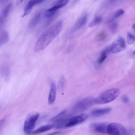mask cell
I'll use <instances>...</instances> for the list:
<instances>
[{"label":"cell","instance_id":"obj_1","mask_svg":"<svg viewBox=\"0 0 135 135\" xmlns=\"http://www.w3.org/2000/svg\"><path fill=\"white\" fill-rule=\"evenodd\" d=\"M62 25V21L59 20L44 31L37 41L34 48V51L38 52L45 48L59 34Z\"/></svg>","mask_w":135,"mask_h":135},{"label":"cell","instance_id":"obj_2","mask_svg":"<svg viewBox=\"0 0 135 135\" xmlns=\"http://www.w3.org/2000/svg\"><path fill=\"white\" fill-rule=\"evenodd\" d=\"M119 93L120 90L118 88H113L107 90L95 99V104H101L110 102L116 99Z\"/></svg>","mask_w":135,"mask_h":135},{"label":"cell","instance_id":"obj_3","mask_svg":"<svg viewBox=\"0 0 135 135\" xmlns=\"http://www.w3.org/2000/svg\"><path fill=\"white\" fill-rule=\"evenodd\" d=\"M39 115L38 113L36 111L31 112L28 114L24 124L23 131L25 134L29 135L33 132Z\"/></svg>","mask_w":135,"mask_h":135},{"label":"cell","instance_id":"obj_4","mask_svg":"<svg viewBox=\"0 0 135 135\" xmlns=\"http://www.w3.org/2000/svg\"><path fill=\"white\" fill-rule=\"evenodd\" d=\"M95 100L92 97L83 99L76 104L73 108V111L75 113H79L86 110L95 104Z\"/></svg>","mask_w":135,"mask_h":135},{"label":"cell","instance_id":"obj_5","mask_svg":"<svg viewBox=\"0 0 135 135\" xmlns=\"http://www.w3.org/2000/svg\"><path fill=\"white\" fill-rule=\"evenodd\" d=\"M69 0H60L56 1L51 5V7L45 10L44 15L49 18H53L58 10L65 6L68 3Z\"/></svg>","mask_w":135,"mask_h":135},{"label":"cell","instance_id":"obj_6","mask_svg":"<svg viewBox=\"0 0 135 135\" xmlns=\"http://www.w3.org/2000/svg\"><path fill=\"white\" fill-rule=\"evenodd\" d=\"M107 132L109 135H126L127 131L122 124L113 123L109 124Z\"/></svg>","mask_w":135,"mask_h":135},{"label":"cell","instance_id":"obj_7","mask_svg":"<svg viewBox=\"0 0 135 135\" xmlns=\"http://www.w3.org/2000/svg\"><path fill=\"white\" fill-rule=\"evenodd\" d=\"M126 47L124 39L122 37H119L113 42L110 47V52L113 54L117 53L124 50Z\"/></svg>","mask_w":135,"mask_h":135},{"label":"cell","instance_id":"obj_8","mask_svg":"<svg viewBox=\"0 0 135 135\" xmlns=\"http://www.w3.org/2000/svg\"><path fill=\"white\" fill-rule=\"evenodd\" d=\"M109 124L104 122H93L89 125L90 129L92 131L99 133H107V129Z\"/></svg>","mask_w":135,"mask_h":135},{"label":"cell","instance_id":"obj_9","mask_svg":"<svg viewBox=\"0 0 135 135\" xmlns=\"http://www.w3.org/2000/svg\"><path fill=\"white\" fill-rule=\"evenodd\" d=\"M88 115L86 114H82L71 117L69 119L66 127H70L80 124L85 121Z\"/></svg>","mask_w":135,"mask_h":135},{"label":"cell","instance_id":"obj_10","mask_svg":"<svg viewBox=\"0 0 135 135\" xmlns=\"http://www.w3.org/2000/svg\"><path fill=\"white\" fill-rule=\"evenodd\" d=\"M44 1V0H33L29 1L24 8V13L22 17H23L28 15L34 6L37 4L41 3Z\"/></svg>","mask_w":135,"mask_h":135},{"label":"cell","instance_id":"obj_11","mask_svg":"<svg viewBox=\"0 0 135 135\" xmlns=\"http://www.w3.org/2000/svg\"><path fill=\"white\" fill-rule=\"evenodd\" d=\"M88 15L86 13L83 15L75 24L74 30H77L81 29L86 23L87 20Z\"/></svg>","mask_w":135,"mask_h":135},{"label":"cell","instance_id":"obj_12","mask_svg":"<svg viewBox=\"0 0 135 135\" xmlns=\"http://www.w3.org/2000/svg\"><path fill=\"white\" fill-rule=\"evenodd\" d=\"M12 6V4L9 3L3 9L0 16V26L6 21Z\"/></svg>","mask_w":135,"mask_h":135},{"label":"cell","instance_id":"obj_13","mask_svg":"<svg viewBox=\"0 0 135 135\" xmlns=\"http://www.w3.org/2000/svg\"><path fill=\"white\" fill-rule=\"evenodd\" d=\"M111 110L112 109L110 108L96 109L91 112V115L93 117H98L109 113Z\"/></svg>","mask_w":135,"mask_h":135},{"label":"cell","instance_id":"obj_14","mask_svg":"<svg viewBox=\"0 0 135 135\" xmlns=\"http://www.w3.org/2000/svg\"><path fill=\"white\" fill-rule=\"evenodd\" d=\"M56 93L55 85L53 82H52L51 84L50 91L48 97V102L49 104H52L54 102L56 98Z\"/></svg>","mask_w":135,"mask_h":135},{"label":"cell","instance_id":"obj_15","mask_svg":"<svg viewBox=\"0 0 135 135\" xmlns=\"http://www.w3.org/2000/svg\"><path fill=\"white\" fill-rule=\"evenodd\" d=\"M53 127V124H47L41 126L33 131L32 133L33 134H36L43 133L47 131Z\"/></svg>","mask_w":135,"mask_h":135},{"label":"cell","instance_id":"obj_16","mask_svg":"<svg viewBox=\"0 0 135 135\" xmlns=\"http://www.w3.org/2000/svg\"><path fill=\"white\" fill-rule=\"evenodd\" d=\"M41 12L37 13L32 18L29 23V26L30 28L35 26L40 21L41 17Z\"/></svg>","mask_w":135,"mask_h":135},{"label":"cell","instance_id":"obj_17","mask_svg":"<svg viewBox=\"0 0 135 135\" xmlns=\"http://www.w3.org/2000/svg\"><path fill=\"white\" fill-rule=\"evenodd\" d=\"M124 13V11L122 9H119L117 10L108 18V22H112L115 19L122 16Z\"/></svg>","mask_w":135,"mask_h":135},{"label":"cell","instance_id":"obj_18","mask_svg":"<svg viewBox=\"0 0 135 135\" xmlns=\"http://www.w3.org/2000/svg\"><path fill=\"white\" fill-rule=\"evenodd\" d=\"M9 40V35L6 31H3L1 34L0 46H1L7 43Z\"/></svg>","mask_w":135,"mask_h":135},{"label":"cell","instance_id":"obj_19","mask_svg":"<svg viewBox=\"0 0 135 135\" xmlns=\"http://www.w3.org/2000/svg\"><path fill=\"white\" fill-rule=\"evenodd\" d=\"M103 18L100 16L95 17L89 24L88 26L92 27L100 24L102 21Z\"/></svg>","mask_w":135,"mask_h":135},{"label":"cell","instance_id":"obj_20","mask_svg":"<svg viewBox=\"0 0 135 135\" xmlns=\"http://www.w3.org/2000/svg\"><path fill=\"white\" fill-rule=\"evenodd\" d=\"M65 84V79L64 76L61 77L58 85V89L60 91H62L64 89Z\"/></svg>","mask_w":135,"mask_h":135},{"label":"cell","instance_id":"obj_21","mask_svg":"<svg viewBox=\"0 0 135 135\" xmlns=\"http://www.w3.org/2000/svg\"><path fill=\"white\" fill-rule=\"evenodd\" d=\"M66 111L67 110H64L62 111L57 115L53 117L51 119V121L52 122H53L64 117Z\"/></svg>","mask_w":135,"mask_h":135},{"label":"cell","instance_id":"obj_22","mask_svg":"<svg viewBox=\"0 0 135 135\" xmlns=\"http://www.w3.org/2000/svg\"><path fill=\"white\" fill-rule=\"evenodd\" d=\"M107 34L105 31H102L100 32L97 37V40L99 42L104 41L107 38Z\"/></svg>","mask_w":135,"mask_h":135},{"label":"cell","instance_id":"obj_23","mask_svg":"<svg viewBox=\"0 0 135 135\" xmlns=\"http://www.w3.org/2000/svg\"><path fill=\"white\" fill-rule=\"evenodd\" d=\"M107 54L105 50L102 51L98 61V63L99 64H101L104 62L107 58Z\"/></svg>","mask_w":135,"mask_h":135},{"label":"cell","instance_id":"obj_24","mask_svg":"<svg viewBox=\"0 0 135 135\" xmlns=\"http://www.w3.org/2000/svg\"><path fill=\"white\" fill-rule=\"evenodd\" d=\"M135 41V36L128 32L127 35V42L128 44L131 45Z\"/></svg>","mask_w":135,"mask_h":135},{"label":"cell","instance_id":"obj_25","mask_svg":"<svg viewBox=\"0 0 135 135\" xmlns=\"http://www.w3.org/2000/svg\"><path fill=\"white\" fill-rule=\"evenodd\" d=\"M118 28V23L117 22L112 23L110 26V29L113 33H115L117 31Z\"/></svg>","mask_w":135,"mask_h":135},{"label":"cell","instance_id":"obj_26","mask_svg":"<svg viewBox=\"0 0 135 135\" xmlns=\"http://www.w3.org/2000/svg\"><path fill=\"white\" fill-rule=\"evenodd\" d=\"M122 102L126 103H128L129 102V100L127 97L125 95L123 96L122 98Z\"/></svg>","mask_w":135,"mask_h":135},{"label":"cell","instance_id":"obj_27","mask_svg":"<svg viewBox=\"0 0 135 135\" xmlns=\"http://www.w3.org/2000/svg\"><path fill=\"white\" fill-rule=\"evenodd\" d=\"M135 133V130L133 128L130 129L127 131V135H134Z\"/></svg>","mask_w":135,"mask_h":135},{"label":"cell","instance_id":"obj_28","mask_svg":"<svg viewBox=\"0 0 135 135\" xmlns=\"http://www.w3.org/2000/svg\"><path fill=\"white\" fill-rule=\"evenodd\" d=\"M8 0H0V6H2L5 4Z\"/></svg>","mask_w":135,"mask_h":135},{"label":"cell","instance_id":"obj_29","mask_svg":"<svg viewBox=\"0 0 135 135\" xmlns=\"http://www.w3.org/2000/svg\"><path fill=\"white\" fill-rule=\"evenodd\" d=\"M60 133V132H56L53 133L49 134L47 135H54L56 134L59 133Z\"/></svg>","mask_w":135,"mask_h":135},{"label":"cell","instance_id":"obj_30","mask_svg":"<svg viewBox=\"0 0 135 135\" xmlns=\"http://www.w3.org/2000/svg\"><path fill=\"white\" fill-rule=\"evenodd\" d=\"M23 1V0H20L17 1L16 2V4L17 5L18 4L22 2Z\"/></svg>","mask_w":135,"mask_h":135},{"label":"cell","instance_id":"obj_31","mask_svg":"<svg viewBox=\"0 0 135 135\" xmlns=\"http://www.w3.org/2000/svg\"><path fill=\"white\" fill-rule=\"evenodd\" d=\"M132 28L135 30V23L132 26Z\"/></svg>","mask_w":135,"mask_h":135},{"label":"cell","instance_id":"obj_32","mask_svg":"<svg viewBox=\"0 0 135 135\" xmlns=\"http://www.w3.org/2000/svg\"><path fill=\"white\" fill-rule=\"evenodd\" d=\"M134 53L135 54V50L134 51Z\"/></svg>","mask_w":135,"mask_h":135}]
</instances>
